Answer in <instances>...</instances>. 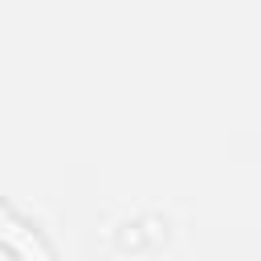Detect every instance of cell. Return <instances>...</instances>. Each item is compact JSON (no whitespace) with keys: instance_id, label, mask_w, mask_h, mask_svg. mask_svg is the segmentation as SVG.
I'll list each match as a JSON object with an SVG mask.
<instances>
[{"instance_id":"1","label":"cell","mask_w":261,"mask_h":261,"mask_svg":"<svg viewBox=\"0 0 261 261\" xmlns=\"http://www.w3.org/2000/svg\"><path fill=\"white\" fill-rule=\"evenodd\" d=\"M0 249L12 253V257H33V261H49L53 257V249L41 241V232L16 208H8L4 200H0Z\"/></svg>"}]
</instances>
